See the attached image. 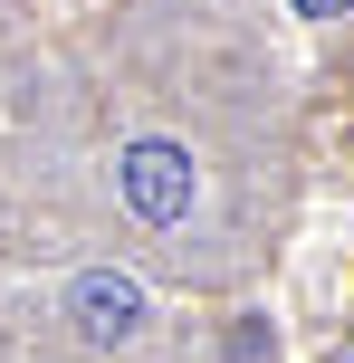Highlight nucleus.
<instances>
[{"label": "nucleus", "instance_id": "1", "mask_svg": "<svg viewBox=\"0 0 354 363\" xmlns=\"http://www.w3.org/2000/svg\"><path fill=\"white\" fill-rule=\"evenodd\" d=\"M115 172H125L134 220H153V230H172V220L192 211V153H182V144H134Z\"/></svg>", "mask_w": 354, "mask_h": 363}, {"label": "nucleus", "instance_id": "2", "mask_svg": "<svg viewBox=\"0 0 354 363\" xmlns=\"http://www.w3.org/2000/svg\"><path fill=\"white\" fill-rule=\"evenodd\" d=\"M67 315H77L87 345H134V335H144V287L115 277V268H87V277L67 287Z\"/></svg>", "mask_w": 354, "mask_h": 363}, {"label": "nucleus", "instance_id": "3", "mask_svg": "<svg viewBox=\"0 0 354 363\" xmlns=\"http://www.w3.org/2000/svg\"><path fill=\"white\" fill-rule=\"evenodd\" d=\"M297 10H306V19H336V10H345V0H297Z\"/></svg>", "mask_w": 354, "mask_h": 363}]
</instances>
